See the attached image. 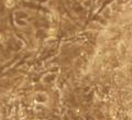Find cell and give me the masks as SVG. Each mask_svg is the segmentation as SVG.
Masks as SVG:
<instances>
[{
    "label": "cell",
    "instance_id": "6da1fadb",
    "mask_svg": "<svg viewBox=\"0 0 132 120\" xmlns=\"http://www.w3.org/2000/svg\"><path fill=\"white\" fill-rule=\"evenodd\" d=\"M1 39H2V36H1V35H0V41H1Z\"/></svg>",
    "mask_w": 132,
    "mask_h": 120
}]
</instances>
